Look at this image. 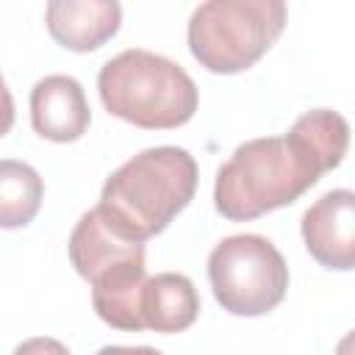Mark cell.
Here are the masks:
<instances>
[{"label": "cell", "instance_id": "obj_12", "mask_svg": "<svg viewBox=\"0 0 355 355\" xmlns=\"http://www.w3.org/2000/svg\"><path fill=\"white\" fill-rule=\"evenodd\" d=\"M11 355H69V349L58 338L36 336V338H25L22 344H17Z\"/></svg>", "mask_w": 355, "mask_h": 355}, {"label": "cell", "instance_id": "obj_5", "mask_svg": "<svg viewBox=\"0 0 355 355\" xmlns=\"http://www.w3.org/2000/svg\"><path fill=\"white\" fill-rule=\"evenodd\" d=\"M283 0H208L186 28L189 50L200 67L216 75L250 69L286 28Z\"/></svg>", "mask_w": 355, "mask_h": 355}, {"label": "cell", "instance_id": "obj_13", "mask_svg": "<svg viewBox=\"0 0 355 355\" xmlns=\"http://www.w3.org/2000/svg\"><path fill=\"white\" fill-rule=\"evenodd\" d=\"M11 125H14V100H11V92L0 75V139L11 130Z\"/></svg>", "mask_w": 355, "mask_h": 355}, {"label": "cell", "instance_id": "obj_4", "mask_svg": "<svg viewBox=\"0 0 355 355\" xmlns=\"http://www.w3.org/2000/svg\"><path fill=\"white\" fill-rule=\"evenodd\" d=\"M67 250L75 272L92 283L94 313L116 330H141L139 291L147 280L144 241L128 239L100 208H92L75 222Z\"/></svg>", "mask_w": 355, "mask_h": 355}, {"label": "cell", "instance_id": "obj_11", "mask_svg": "<svg viewBox=\"0 0 355 355\" xmlns=\"http://www.w3.org/2000/svg\"><path fill=\"white\" fill-rule=\"evenodd\" d=\"M44 180L42 175L17 158L0 161V227L17 230L33 222L42 208Z\"/></svg>", "mask_w": 355, "mask_h": 355}, {"label": "cell", "instance_id": "obj_1", "mask_svg": "<svg viewBox=\"0 0 355 355\" xmlns=\"http://www.w3.org/2000/svg\"><path fill=\"white\" fill-rule=\"evenodd\" d=\"M349 147V125L338 111L313 108L286 136L250 139L219 166L214 205L230 222H250L300 200Z\"/></svg>", "mask_w": 355, "mask_h": 355}, {"label": "cell", "instance_id": "obj_7", "mask_svg": "<svg viewBox=\"0 0 355 355\" xmlns=\"http://www.w3.org/2000/svg\"><path fill=\"white\" fill-rule=\"evenodd\" d=\"M305 250L324 269L349 272L355 266V194L333 189L322 194L300 222Z\"/></svg>", "mask_w": 355, "mask_h": 355}, {"label": "cell", "instance_id": "obj_6", "mask_svg": "<svg viewBox=\"0 0 355 355\" xmlns=\"http://www.w3.org/2000/svg\"><path fill=\"white\" fill-rule=\"evenodd\" d=\"M208 280L222 311L233 316H263L283 302L288 266L266 236L236 233L211 250Z\"/></svg>", "mask_w": 355, "mask_h": 355}, {"label": "cell", "instance_id": "obj_8", "mask_svg": "<svg viewBox=\"0 0 355 355\" xmlns=\"http://www.w3.org/2000/svg\"><path fill=\"white\" fill-rule=\"evenodd\" d=\"M92 122L83 86L72 75H44L31 89V125L47 141H78Z\"/></svg>", "mask_w": 355, "mask_h": 355}, {"label": "cell", "instance_id": "obj_3", "mask_svg": "<svg viewBox=\"0 0 355 355\" xmlns=\"http://www.w3.org/2000/svg\"><path fill=\"white\" fill-rule=\"evenodd\" d=\"M97 92L111 116L144 130L180 128L200 103L197 83L180 64L141 47L108 58L97 75Z\"/></svg>", "mask_w": 355, "mask_h": 355}, {"label": "cell", "instance_id": "obj_9", "mask_svg": "<svg viewBox=\"0 0 355 355\" xmlns=\"http://www.w3.org/2000/svg\"><path fill=\"white\" fill-rule=\"evenodd\" d=\"M47 33L72 53H92L116 36L122 6L116 0H50L44 8Z\"/></svg>", "mask_w": 355, "mask_h": 355}, {"label": "cell", "instance_id": "obj_2", "mask_svg": "<svg viewBox=\"0 0 355 355\" xmlns=\"http://www.w3.org/2000/svg\"><path fill=\"white\" fill-rule=\"evenodd\" d=\"M197 161L189 150L161 144L141 150L114 169L100 194V211L133 241H147L191 202Z\"/></svg>", "mask_w": 355, "mask_h": 355}, {"label": "cell", "instance_id": "obj_14", "mask_svg": "<svg viewBox=\"0 0 355 355\" xmlns=\"http://www.w3.org/2000/svg\"><path fill=\"white\" fill-rule=\"evenodd\" d=\"M94 355H164V352L155 349V347H119V344H108V347H100Z\"/></svg>", "mask_w": 355, "mask_h": 355}, {"label": "cell", "instance_id": "obj_10", "mask_svg": "<svg viewBox=\"0 0 355 355\" xmlns=\"http://www.w3.org/2000/svg\"><path fill=\"white\" fill-rule=\"evenodd\" d=\"M200 316V297L194 283L180 272H161L147 277L139 291V322L141 330L180 333Z\"/></svg>", "mask_w": 355, "mask_h": 355}]
</instances>
